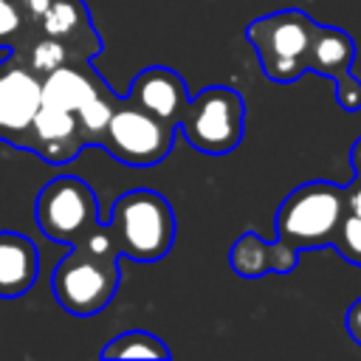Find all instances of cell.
I'll list each match as a JSON object with an SVG mask.
<instances>
[{
  "instance_id": "cell-1",
  "label": "cell",
  "mask_w": 361,
  "mask_h": 361,
  "mask_svg": "<svg viewBox=\"0 0 361 361\" xmlns=\"http://www.w3.org/2000/svg\"><path fill=\"white\" fill-rule=\"evenodd\" d=\"M118 259L121 257L107 226L99 223V228L85 243L71 245L51 274V290L59 307L79 319L104 310L118 290Z\"/></svg>"
},
{
  "instance_id": "cell-2",
  "label": "cell",
  "mask_w": 361,
  "mask_h": 361,
  "mask_svg": "<svg viewBox=\"0 0 361 361\" xmlns=\"http://www.w3.org/2000/svg\"><path fill=\"white\" fill-rule=\"evenodd\" d=\"M104 226L118 257L133 262H158L175 243V212L155 189H130L118 195Z\"/></svg>"
},
{
  "instance_id": "cell-3",
  "label": "cell",
  "mask_w": 361,
  "mask_h": 361,
  "mask_svg": "<svg viewBox=\"0 0 361 361\" xmlns=\"http://www.w3.org/2000/svg\"><path fill=\"white\" fill-rule=\"evenodd\" d=\"M347 212L344 186L307 180L285 195L276 209V243L293 254L330 248L333 234Z\"/></svg>"
},
{
  "instance_id": "cell-4",
  "label": "cell",
  "mask_w": 361,
  "mask_h": 361,
  "mask_svg": "<svg viewBox=\"0 0 361 361\" xmlns=\"http://www.w3.org/2000/svg\"><path fill=\"white\" fill-rule=\"evenodd\" d=\"M316 20L302 8H279L245 25V39L254 45L262 73L271 82L288 85L307 73V51Z\"/></svg>"
},
{
  "instance_id": "cell-5",
  "label": "cell",
  "mask_w": 361,
  "mask_h": 361,
  "mask_svg": "<svg viewBox=\"0 0 361 361\" xmlns=\"http://www.w3.org/2000/svg\"><path fill=\"white\" fill-rule=\"evenodd\" d=\"M175 133L178 127L172 121H164L161 116L138 107L127 96H118L99 138V147H104L118 164L155 166L172 152Z\"/></svg>"
},
{
  "instance_id": "cell-6",
  "label": "cell",
  "mask_w": 361,
  "mask_h": 361,
  "mask_svg": "<svg viewBox=\"0 0 361 361\" xmlns=\"http://www.w3.org/2000/svg\"><path fill=\"white\" fill-rule=\"evenodd\" d=\"M183 138L206 155H226L240 147L245 130V102L234 87L209 85L189 99L180 118Z\"/></svg>"
},
{
  "instance_id": "cell-7",
  "label": "cell",
  "mask_w": 361,
  "mask_h": 361,
  "mask_svg": "<svg viewBox=\"0 0 361 361\" xmlns=\"http://www.w3.org/2000/svg\"><path fill=\"white\" fill-rule=\"evenodd\" d=\"M37 226L54 243L79 245L99 228V203L90 183L76 175H56L37 195Z\"/></svg>"
},
{
  "instance_id": "cell-8",
  "label": "cell",
  "mask_w": 361,
  "mask_h": 361,
  "mask_svg": "<svg viewBox=\"0 0 361 361\" xmlns=\"http://www.w3.org/2000/svg\"><path fill=\"white\" fill-rule=\"evenodd\" d=\"M42 104V79L8 51L0 59V141L31 149V121Z\"/></svg>"
},
{
  "instance_id": "cell-9",
  "label": "cell",
  "mask_w": 361,
  "mask_h": 361,
  "mask_svg": "<svg viewBox=\"0 0 361 361\" xmlns=\"http://www.w3.org/2000/svg\"><path fill=\"white\" fill-rule=\"evenodd\" d=\"M355 42L344 28L316 23L310 51H307V73H319L336 85V102L347 113L361 110V79L353 73Z\"/></svg>"
},
{
  "instance_id": "cell-10",
  "label": "cell",
  "mask_w": 361,
  "mask_h": 361,
  "mask_svg": "<svg viewBox=\"0 0 361 361\" xmlns=\"http://www.w3.org/2000/svg\"><path fill=\"white\" fill-rule=\"evenodd\" d=\"M34 28L62 42L73 62H90L102 51V37L93 28L85 0H51Z\"/></svg>"
},
{
  "instance_id": "cell-11",
  "label": "cell",
  "mask_w": 361,
  "mask_h": 361,
  "mask_svg": "<svg viewBox=\"0 0 361 361\" xmlns=\"http://www.w3.org/2000/svg\"><path fill=\"white\" fill-rule=\"evenodd\" d=\"M87 147L76 110H65L56 104H39L31 121V149L48 164H68Z\"/></svg>"
},
{
  "instance_id": "cell-12",
  "label": "cell",
  "mask_w": 361,
  "mask_h": 361,
  "mask_svg": "<svg viewBox=\"0 0 361 361\" xmlns=\"http://www.w3.org/2000/svg\"><path fill=\"white\" fill-rule=\"evenodd\" d=\"M127 99L135 102L138 107L161 116L164 121H172L175 127L180 124L186 104H189L183 76L172 68H164V65H149V68L138 71L130 82Z\"/></svg>"
},
{
  "instance_id": "cell-13",
  "label": "cell",
  "mask_w": 361,
  "mask_h": 361,
  "mask_svg": "<svg viewBox=\"0 0 361 361\" xmlns=\"http://www.w3.org/2000/svg\"><path fill=\"white\" fill-rule=\"evenodd\" d=\"M228 262L237 276L243 279H259L265 274H290L299 265V254L288 251L276 240H262L254 231H243L228 251Z\"/></svg>"
},
{
  "instance_id": "cell-14",
  "label": "cell",
  "mask_w": 361,
  "mask_h": 361,
  "mask_svg": "<svg viewBox=\"0 0 361 361\" xmlns=\"http://www.w3.org/2000/svg\"><path fill=\"white\" fill-rule=\"evenodd\" d=\"M39 251L20 231H0V299H20L37 282Z\"/></svg>"
},
{
  "instance_id": "cell-15",
  "label": "cell",
  "mask_w": 361,
  "mask_h": 361,
  "mask_svg": "<svg viewBox=\"0 0 361 361\" xmlns=\"http://www.w3.org/2000/svg\"><path fill=\"white\" fill-rule=\"evenodd\" d=\"M99 355L102 358H158V361H166V358H172V350L164 344V338H158L147 330H127V333H118L116 338H110Z\"/></svg>"
},
{
  "instance_id": "cell-16",
  "label": "cell",
  "mask_w": 361,
  "mask_h": 361,
  "mask_svg": "<svg viewBox=\"0 0 361 361\" xmlns=\"http://www.w3.org/2000/svg\"><path fill=\"white\" fill-rule=\"evenodd\" d=\"M31 28L34 23L25 17L17 0H0V48L3 51L17 48L31 34Z\"/></svg>"
},
{
  "instance_id": "cell-17",
  "label": "cell",
  "mask_w": 361,
  "mask_h": 361,
  "mask_svg": "<svg viewBox=\"0 0 361 361\" xmlns=\"http://www.w3.org/2000/svg\"><path fill=\"white\" fill-rule=\"evenodd\" d=\"M330 248H336L338 257L347 259L350 265H361V214L344 212V217L333 234Z\"/></svg>"
},
{
  "instance_id": "cell-18",
  "label": "cell",
  "mask_w": 361,
  "mask_h": 361,
  "mask_svg": "<svg viewBox=\"0 0 361 361\" xmlns=\"http://www.w3.org/2000/svg\"><path fill=\"white\" fill-rule=\"evenodd\" d=\"M344 324H347V333L350 338L361 347V296L347 307V316H344Z\"/></svg>"
},
{
  "instance_id": "cell-19",
  "label": "cell",
  "mask_w": 361,
  "mask_h": 361,
  "mask_svg": "<svg viewBox=\"0 0 361 361\" xmlns=\"http://www.w3.org/2000/svg\"><path fill=\"white\" fill-rule=\"evenodd\" d=\"M344 197H347V212L361 214V175H353V180L344 183Z\"/></svg>"
},
{
  "instance_id": "cell-20",
  "label": "cell",
  "mask_w": 361,
  "mask_h": 361,
  "mask_svg": "<svg viewBox=\"0 0 361 361\" xmlns=\"http://www.w3.org/2000/svg\"><path fill=\"white\" fill-rule=\"evenodd\" d=\"M17 3L23 6L25 17H28L31 23H37V20H39V14L48 8V3H51V0H17Z\"/></svg>"
},
{
  "instance_id": "cell-21",
  "label": "cell",
  "mask_w": 361,
  "mask_h": 361,
  "mask_svg": "<svg viewBox=\"0 0 361 361\" xmlns=\"http://www.w3.org/2000/svg\"><path fill=\"white\" fill-rule=\"evenodd\" d=\"M350 164H353V175H361V135L350 147Z\"/></svg>"
}]
</instances>
